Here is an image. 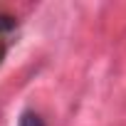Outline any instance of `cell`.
Here are the masks:
<instances>
[{"label": "cell", "instance_id": "6da1fadb", "mask_svg": "<svg viewBox=\"0 0 126 126\" xmlns=\"http://www.w3.org/2000/svg\"><path fill=\"white\" fill-rule=\"evenodd\" d=\"M17 126H45V121H42L40 114H35V111H25V114L20 116V124H17Z\"/></svg>", "mask_w": 126, "mask_h": 126}]
</instances>
